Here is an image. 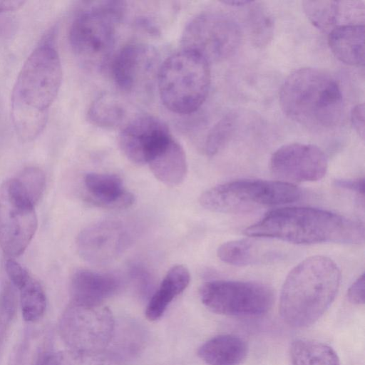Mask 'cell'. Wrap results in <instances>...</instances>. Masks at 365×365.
Instances as JSON below:
<instances>
[{"label":"cell","instance_id":"8992f818","mask_svg":"<svg viewBox=\"0 0 365 365\" xmlns=\"http://www.w3.org/2000/svg\"><path fill=\"white\" fill-rule=\"evenodd\" d=\"M126 12L121 1H93L73 19L68 34L76 56L87 65L101 67L112 53L116 26Z\"/></svg>","mask_w":365,"mask_h":365},{"label":"cell","instance_id":"d6a6232c","mask_svg":"<svg viewBox=\"0 0 365 365\" xmlns=\"http://www.w3.org/2000/svg\"><path fill=\"white\" fill-rule=\"evenodd\" d=\"M364 274L360 275L347 291L349 301L354 304H364Z\"/></svg>","mask_w":365,"mask_h":365},{"label":"cell","instance_id":"d6986e66","mask_svg":"<svg viewBox=\"0 0 365 365\" xmlns=\"http://www.w3.org/2000/svg\"><path fill=\"white\" fill-rule=\"evenodd\" d=\"M160 182L175 186L185 179L187 171L186 155L182 147L172 138L148 163Z\"/></svg>","mask_w":365,"mask_h":365},{"label":"cell","instance_id":"6da1fadb","mask_svg":"<svg viewBox=\"0 0 365 365\" xmlns=\"http://www.w3.org/2000/svg\"><path fill=\"white\" fill-rule=\"evenodd\" d=\"M53 34H48L28 56L13 88L11 110L14 128L26 142L43 130L59 91L62 66Z\"/></svg>","mask_w":365,"mask_h":365},{"label":"cell","instance_id":"52a82bcc","mask_svg":"<svg viewBox=\"0 0 365 365\" xmlns=\"http://www.w3.org/2000/svg\"><path fill=\"white\" fill-rule=\"evenodd\" d=\"M301 190L279 180L241 179L211 187L200 197L207 210L222 213H242L262 207L297 201Z\"/></svg>","mask_w":365,"mask_h":365},{"label":"cell","instance_id":"cb8c5ba5","mask_svg":"<svg viewBox=\"0 0 365 365\" xmlns=\"http://www.w3.org/2000/svg\"><path fill=\"white\" fill-rule=\"evenodd\" d=\"M346 5L336 1H304L302 8L309 21L323 32L341 25L342 11Z\"/></svg>","mask_w":365,"mask_h":365},{"label":"cell","instance_id":"d590c367","mask_svg":"<svg viewBox=\"0 0 365 365\" xmlns=\"http://www.w3.org/2000/svg\"><path fill=\"white\" fill-rule=\"evenodd\" d=\"M24 3V1H0V13L16 10Z\"/></svg>","mask_w":365,"mask_h":365},{"label":"cell","instance_id":"4316f807","mask_svg":"<svg viewBox=\"0 0 365 365\" xmlns=\"http://www.w3.org/2000/svg\"><path fill=\"white\" fill-rule=\"evenodd\" d=\"M246 21L252 44L258 48L267 46L274 34V21L268 9L261 4L252 5Z\"/></svg>","mask_w":365,"mask_h":365},{"label":"cell","instance_id":"ba28073f","mask_svg":"<svg viewBox=\"0 0 365 365\" xmlns=\"http://www.w3.org/2000/svg\"><path fill=\"white\" fill-rule=\"evenodd\" d=\"M242 38L241 29L229 15L215 11L202 12L185 26L182 49L195 52L209 63L224 61L237 52Z\"/></svg>","mask_w":365,"mask_h":365},{"label":"cell","instance_id":"5b68a950","mask_svg":"<svg viewBox=\"0 0 365 365\" xmlns=\"http://www.w3.org/2000/svg\"><path fill=\"white\" fill-rule=\"evenodd\" d=\"M210 83V63L199 54L184 49L167 58L157 75L163 103L180 115L194 113L202 106Z\"/></svg>","mask_w":365,"mask_h":365},{"label":"cell","instance_id":"d4e9b609","mask_svg":"<svg viewBox=\"0 0 365 365\" xmlns=\"http://www.w3.org/2000/svg\"><path fill=\"white\" fill-rule=\"evenodd\" d=\"M40 365H121L117 356L101 351H49Z\"/></svg>","mask_w":365,"mask_h":365},{"label":"cell","instance_id":"836d02e7","mask_svg":"<svg viewBox=\"0 0 365 365\" xmlns=\"http://www.w3.org/2000/svg\"><path fill=\"white\" fill-rule=\"evenodd\" d=\"M351 121L354 129L363 140L364 138V106L356 105L351 111Z\"/></svg>","mask_w":365,"mask_h":365},{"label":"cell","instance_id":"277c9868","mask_svg":"<svg viewBox=\"0 0 365 365\" xmlns=\"http://www.w3.org/2000/svg\"><path fill=\"white\" fill-rule=\"evenodd\" d=\"M279 104L289 119L312 129L336 126L344 108L336 80L313 67L300 68L287 77L280 88Z\"/></svg>","mask_w":365,"mask_h":365},{"label":"cell","instance_id":"ffe728a7","mask_svg":"<svg viewBox=\"0 0 365 365\" xmlns=\"http://www.w3.org/2000/svg\"><path fill=\"white\" fill-rule=\"evenodd\" d=\"M248 353L247 342L232 334L212 337L198 349V356L209 365H238Z\"/></svg>","mask_w":365,"mask_h":365},{"label":"cell","instance_id":"1f68e13d","mask_svg":"<svg viewBox=\"0 0 365 365\" xmlns=\"http://www.w3.org/2000/svg\"><path fill=\"white\" fill-rule=\"evenodd\" d=\"M5 268L10 282L17 289L21 287L31 276L20 264L12 258H9L6 260Z\"/></svg>","mask_w":365,"mask_h":365},{"label":"cell","instance_id":"44dd1931","mask_svg":"<svg viewBox=\"0 0 365 365\" xmlns=\"http://www.w3.org/2000/svg\"><path fill=\"white\" fill-rule=\"evenodd\" d=\"M190 280L189 270L185 266L171 267L149 300L146 317L150 321L160 319L173 299L186 289Z\"/></svg>","mask_w":365,"mask_h":365},{"label":"cell","instance_id":"8fae6325","mask_svg":"<svg viewBox=\"0 0 365 365\" xmlns=\"http://www.w3.org/2000/svg\"><path fill=\"white\" fill-rule=\"evenodd\" d=\"M114 318L102 304L87 305L71 302L59 321V333L70 350L101 351L114 333Z\"/></svg>","mask_w":365,"mask_h":365},{"label":"cell","instance_id":"e0dca14e","mask_svg":"<svg viewBox=\"0 0 365 365\" xmlns=\"http://www.w3.org/2000/svg\"><path fill=\"white\" fill-rule=\"evenodd\" d=\"M84 185L90 200L102 207L126 208L135 201L133 195L124 188L121 178L114 174L89 173L85 175Z\"/></svg>","mask_w":365,"mask_h":365},{"label":"cell","instance_id":"7402d4cb","mask_svg":"<svg viewBox=\"0 0 365 365\" xmlns=\"http://www.w3.org/2000/svg\"><path fill=\"white\" fill-rule=\"evenodd\" d=\"M293 365H339L336 351L321 342L299 339L290 347Z\"/></svg>","mask_w":365,"mask_h":365},{"label":"cell","instance_id":"f1b7e54d","mask_svg":"<svg viewBox=\"0 0 365 365\" xmlns=\"http://www.w3.org/2000/svg\"><path fill=\"white\" fill-rule=\"evenodd\" d=\"M239 115L229 112L222 117L210 130L201 145L202 151L212 156L220 151L229 142L238 125Z\"/></svg>","mask_w":365,"mask_h":365},{"label":"cell","instance_id":"9a60e30c","mask_svg":"<svg viewBox=\"0 0 365 365\" xmlns=\"http://www.w3.org/2000/svg\"><path fill=\"white\" fill-rule=\"evenodd\" d=\"M128 231L119 221L103 220L93 223L78 234V252L91 263H108L127 249L130 240Z\"/></svg>","mask_w":365,"mask_h":365},{"label":"cell","instance_id":"30bf717a","mask_svg":"<svg viewBox=\"0 0 365 365\" xmlns=\"http://www.w3.org/2000/svg\"><path fill=\"white\" fill-rule=\"evenodd\" d=\"M203 304L212 312L231 317H257L272 306L273 292L267 285L254 282L212 280L200 289Z\"/></svg>","mask_w":365,"mask_h":365},{"label":"cell","instance_id":"83f0119b","mask_svg":"<svg viewBox=\"0 0 365 365\" xmlns=\"http://www.w3.org/2000/svg\"><path fill=\"white\" fill-rule=\"evenodd\" d=\"M39 331H30L20 341L11 359L10 365H40L50 351L46 337Z\"/></svg>","mask_w":365,"mask_h":365},{"label":"cell","instance_id":"ac0fdd59","mask_svg":"<svg viewBox=\"0 0 365 365\" xmlns=\"http://www.w3.org/2000/svg\"><path fill=\"white\" fill-rule=\"evenodd\" d=\"M328 45L341 62L352 66L364 65V25H339L328 33Z\"/></svg>","mask_w":365,"mask_h":365},{"label":"cell","instance_id":"2e32d148","mask_svg":"<svg viewBox=\"0 0 365 365\" xmlns=\"http://www.w3.org/2000/svg\"><path fill=\"white\" fill-rule=\"evenodd\" d=\"M119 287V279L111 274L78 269L73 273L70 282L71 302L87 305L102 304Z\"/></svg>","mask_w":365,"mask_h":365},{"label":"cell","instance_id":"3957f363","mask_svg":"<svg viewBox=\"0 0 365 365\" xmlns=\"http://www.w3.org/2000/svg\"><path fill=\"white\" fill-rule=\"evenodd\" d=\"M340 281V270L331 259L317 255L302 261L282 286L279 306L282 319L294 328L313 324L334 300Z\"/></svg>","mask_w":365,"mask_h":365},{"label":"cell","instance_id":"4fadbf2b","mask_svg":"<svg viewBox=\"0 0 365 365\" xmlns=\"http://www.w3.org/2000/svg\"><path fill=\"white\" fill-rule=\"evenodd\" d=\"M173 138L167 125L151 115H139L128 123L118 135L125 157L138 165L148 164Z\"/></svg>","mask_w":365,"mask_h":365},{"label":"cell","instance_id":"484cf974","mask_svg":"<svg viewBox=\"0 0 365 365\" xmlns=\"http://www.w3.org/2000/svg\"><path fill=\"white\" fill-rule=\"evenodd\" d=\"M19 289L24 319L29 323L39 321L46 309V296L41 284L30 276Z\"/></svg>","mask_w":365,"mask_h":365},{"label":"cell","instance_id":"5bb4252c","mask_svg":"<svg viewBox=\"0 0 365 365\" xmlns=\"http://www.w3.org/2000/svg\"><path fill=\"white\" fill-rule=\"evenodd\" d=\"M155 50L149 45L132 43L124 46L115 56L111 73L116 86L127 93L145 88L154 76L157 77L160 64Z\"/></svg>","mask_w":365,"mask_h":365},{"label":"cell","instance_id":"f546056e","mask_svg":"<svg viewBox=\"0 0 365 365\" xmlns=\"http://www.w3.org/2000/svg\"><path fill=\"white\" fill-rule=\"evenodd\" d=\"M217 256L224 262L235 266H247L261 260L259 250L250 240H236L222 244Z\"/></svg>","mask_w":365,"mask_h":365},{"label":"cell","instance_id":"8d00e7d4","mask_svg":"<svg viewBox=\"0 0 365 365\" xmlns=\"http://www.w3.org/2000/svg\"><path fill=\"white\" fill-rule=\"evenodd\" d=\"M252 1L249 0H225L222 1V3L233 6H245L250 4Z\"/></svg>","mask_w":365,"mask_h":365},{"label":"cell","instance_id":"4dcf8cb0","mask_svg":"<svg viewBox=\"0 0 365 365\" xmlns=\"http://www.w3.org/2000/svg\"><path fill=\"white\" fill-rule=\"evenodd\" d=\"M31 201L35 205L42 196L46 187V176L37 167H27L15 178Z\"/></svg>","mask_w":365,"mask_h":365},{"label":"cell","instance_id":"9c48e42d","mask_svg":"<svg viewBox=\"0 0 365 365\" xmlns=\"http://www.w3.org/2000/svg\"><path fill=\"white\" fill-rule=\"evenodd\" d=\"M34 206L15 178L0 185V247L9 258L23 254L36 233Z\"/></svg>","mask_w":365,"mask_h":365},{"label":"cell","instance_id":"7a4b0ae2","mask_svg":"<svg viewBox=\"0 0 365 365\" xmlns=\"http://www.w3.org/2000/svg\"><path fill=\"white\" fill-rule=\"evenodd\" d=\"M250 237H270L294 244H359L364 225L332 212L306 207L273 210L245 230Z\"/></svg>","mask_w":365,"mask_h":365},{"label":"cell","instance_id":"603a6c76","mask_svg":"<svg viewBox=\"0 0 365 365\" xmlns=\"http://www.w3.org/2000/svg\"><path fill=\"white\" fill-rule=\"evenodd\" d=\"M87 117L90 123L98 127L114 128L123 123L125 109L115 97L103 93L91 103Z\"/></svg>","mask_w":365,"mask_h":365},{"label":"cell","instance_id":"7c38bea8","mask_svg":"<svg viewBox=\"0 0 365 365\" xmlns=\"http://www.w3.org/2000/svg\"><path fill=\"white\" fill-rule=\"evenodd\" d=\"M269 167L279 181L294 184L320 180L327 173L328 161L325 153L317 145L293 143L274 152Z\"/></svg>","mask_w":365,"mask_h":365},{"label":"cell","instance_id":"e575fe53","mask_svg":"<svg viewBox=\"0 0 365 365\" xmlns=\"http://www.w3.org/2000/svg\"><path fill=\"white\" fill-rule=\"evenodd\" d=\"M335 186L355 192L362 197L364 196V178L356 179H336L334 180Z\"/></svg>","mask_w":365,"mask_h":365}]
</instances>
